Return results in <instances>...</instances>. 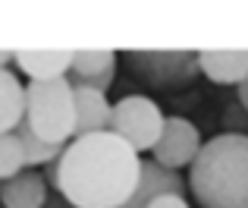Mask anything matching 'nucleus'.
I'll use <instances>...</instances> for the list:
<instances>
[{
	"instance_id": "obj_6",
	"label": "nucleus",
	"mask_w": 248,
	"mask_h": 208,
	"mask_svg": "<svg viewBox=\"0 0 248 208\" xmlns=\"http://www.w3.org/2000/svg\"><path fill=\"white\" fill-rule=\"evenodd\" d=\"M154 164L167 167V171H179V167H192V161L201 152V133L192 120L186 117H164L160 136L154 142Z\"/></svg>"
},
{
	"instance_id": "obj_11",
	"label": "nucleus",
	"mask_w": 248,
	"mask_h": 208,
	"mask_svg": "<svg viewBox=\"0 0 248 208\" xmlns=\"http://www.w3.org/2000/svg\"><path fill=\"white\" fill-rule=\"evenodd\" d=\"M0 202L3 208H41L47 202V180L38 171H19L0 183Z\"/></svg>"
},
{
	"instance_id": "obj_9",
	"label": "nucleus",
	"mask_w": 248,
	"mask_h": 208,
	"mask_svg": "<svg viewBox=\"0 0 248 208\" xmlns=\"http://www.w3.org/2000/svg\"><path fill=\"white\" fill-rule=\"evenodd\" d=\"M73 110H76V123H73V139L91 133H107L110 129V101L104 92L94 88H73Z\"/></svg>"
},
{
	"instance_id": "obj_18",
	"label": "nucleus",
	"mask_w": 248,
	"mask_h": 208,
	"mask_svg": "<svg viewBox=\"0 0 248 208\" xmlns=\"http://www.w3.org/2000/svg\"><path fill=\"white\" fill-rule=\"evenodd\" d=\"M41 208H73V205H69L66 199H60V196H57V199H47V202H44Z\"/></svg>"
},
{
	"instance_id": "obj_19",
	"label": "nucleus",
	"mask_w": 248,
	"mask_h": 208,
	"mask_svg": "<svg viewBox=\"0 0 248 208\" xmlns=\"http://www.w3.org/2000/svg\"><path fill=\"white\" fill-rule=\"evenodd\" d=\"M6 63H13V51H0V69H6Z\"/></svg>"
},
{
	"instance_id": "obj_8",
	"label": "nucleus",
	"mask_w": 248,
	"mask_h": 208,
	"mask_svg": "<svg viewBox=\"0 0 248 208\" xmlns=\"http://www.w3.org/2000/svg\"><path fill=\"white\" fill-rule=\"evenodd\" d=\"M157 196H182L186 199V180H182L179 171H167V167L154 164V161H141L139 183H135L132 196L120 208H148Z\"/></svg>"
},
{
	"instance_id": "obj_3",
	"label": "nucleus",
	"mask_w": 248,
	"mask_h": 208,
	"mask_svg": "<svg viewBox=\"0 0 248 208\" xmlns=\"http://www.w3.org/2000/svg\"><path fill=\"white\" fill-rule=\"evenodd\" d=\"M22 120L41 142L66 145V139H73V123H76L73 86L66 82V76L47 82H29Z\"/></svg>"
},
{
	"instance_id": "obj_17",
	"label": "nucleus",
	"mask_w": 248,
	"mask_h": 208,
	"mask_svg": "<svg viewBox=\"0 0 248 208\" xmlns=\"http://www.w3.org/2000/svg\"><path fill=\"white\" fill-rule=\"evenodd\" d=\"M239 107L248 114V76H245V82L239 86Z\"/></svg>"
},
{
	"instance_id": "obj_16",
	"label": "nucleus",
	"mask_w": 248,
	"mask_h": 208,
	"mask_svg": "<svg viewBox=\"0 0 248 208\" xmlns=\"http://www.w3.org/2000/svg\"><path fill=\"white\" fill-rule=\"evenodd\" d=\"M148 208H188V202L182 196H157Z\"/></svg>"
},
{
	"instance_id": "obj_4",
	"label": "nucleus",
	"mask_w": 248,
	"mask_h": 208,
	"mask_svg": "<svg viewBox=\"0 0 248 208\" xmlns=\"http://www.w3.org/2000/svg\"><path fill=\"white\" fill-rule=\"evenodd\" d=\"M164 126V114L151 98L145 95H126L116 104H110V129L107 133L120 136L135 155L151 152Z\"/></svg>"
},
{
	"instance_id": "obj_7",
	"label": "nucleus",
	"mask_w": 248,
	"mask_h": 208,
	"mask_svg": "<svg viewBox=\"0 0 248 208\" xmlns=\"http://www.w3.org/2000/svg\"><path fill=\"white\" fill-rule=\"evenodd\" d=\"M116 76V54L107 48H91V51H73L66 82L73 88H94L107 95L110 82Z\"/></svg>"
},
{
	"instance_id": "obj_2",
	"label": "nucleus",
	"mask_w": 248,
	"mask_h": 208,
	"mask_svg": "<svg viewBox=\"0 0 248 208\" xmlns=\"http://www.w3.org/2000/svg\"><path fill=\"white\" fill-rule=\"evenodd\" d=\"M192 196L204 208H248V133L201 142L192 161Z\"/></svg>"
},
{
	"instance_id": "obj_13",
	"label": "nucleus",
	"mask_w": 248,
	"mask_h": 208,
	"mask_svg": "<svg viewBox=\"0 0 248 208\" xmlns=\"http://www.w3.org/2000/svg\"><path fill=\"white\" fill-rule=\"evenodd\" d=\"M25 114V86L16 73L0 69V133H13Z\"/></svg>"
},
{
	"instance_id": "obj_1",
	"label": "nucleus",
	"mask_w": 248,
	"mask_h": 208,
	"mask_svg": "<svg viewBox=\"0 0 248 208\" xmlns=\"http://www.w3.org/2000/svg\"><path fill=\"white\" fill-rule=\"evenodd\" d=\"M141 158L113 133L79 136L47 164V180L73 208H120L139 183Z\"/></svg>"
},
{
	"instance_id": "obj_5",
	"label": "nucleus",
	"mask_w": 248,
	"mask_h": 208,
	"mask_svg": "<svg viewBox=\"0 0 248 208\" xmlns=\"http://www.w3.org/2000/svg\"><path fill=\"white\" fill-rule=\"evenodd\" d=\"M135 76L157 88H182L198 76V51H129Z\"/></svg>"
},
{
	"instance_id": "obj_15",
	"label": "nucleus",
	"mask_w": 248,
	"mask_h": 208,
	"mask_svg": "<svg viewBox=\"0 0 248 208\" xmlns=\"http://www.w3.org/2000/svg\"><path fill=\"white\" fill-rule=\"evenodd\" d=\"M19 171H25L22 145L13 133H0V183L10 177H16Z\"/></svg>"
},
{
	"instance_id": "obj_12",
	"label": "nucleus",
	"mask_w": 248,
	"mask_h": 208,
	"mask_svg": "<svg viewBox=\"0 0 248 208\" xmlns=\"http://www.w3.org/2000/svg\"><path fill=\"white\" fill-rule=\"evenodd\" d=\"M13 60L31 82H47L69 73L73 51H13Z\"/></svg>"
},
{
	"instance_id": "obj_14",
	"label": "nucleus",
	"mask_w": 248,
	"mask_h": 208,
	"mask_svg": "<svg viewBox=\"0 0 248 208\" xmlns=\"http://www.w3.org/2000/svg\"><path fill=\"white\" fill-rule=\"evenodd\" d=\"M13 136H16L19 145H22L25 171H31V167H41V164H44V167L54 164V161L60 158V152H63V145H50V142H41L29 126H25V120H19V126L13 129Z\"/></svg>"
},
{
	"instance_id": "obj_10",
	"label": "nucleus",
	"mask_w": 248,
	"mask_h": 208,
	"mask_svg": "<svg viewBox=\"0 0 248 208\" xmlns=\"http://www.w3.org/2000/svg\"><path fill=\"white\" fill-rule=\"evenodd\" d=\"M198 73L220 86H242L248 76V51H198Z\"/></svg>"
}]
</instances>
